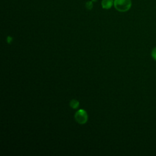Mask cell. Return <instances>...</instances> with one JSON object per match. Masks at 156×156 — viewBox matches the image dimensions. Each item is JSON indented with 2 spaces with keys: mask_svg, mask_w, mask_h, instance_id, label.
I'll return each instance as SVG.
<instances>
[{
  "mask_svg": "<svg viewBox=\"0 0 156 156\" xmlns=\"http://www.w3.org/2000/svg\"><path fill=\"white\" fill-rule=\"evenodd\" d=\"M113 2V0H102L101 2V5L104 9H109L112 7Z\"/></svg>",
  "mask_w": 156,
  "mask_h": 156,
  "instance_id": "obj_3",
  "label": "cell"
},
{
  "mask_svg": "<svg viewBox=\"0 0 156 156\" xmlns=\"http://www.w3.org/2000/svg\"><path fill=\"white\" fill-rule=\"evenodd\" d=\"M92 1L93 2H95V1H96V0H92Z\"/></svg>",
  "mask_w": 156,
  "mask_h": 156,
  "instance_id": "obj_7",
  "label": "cell"
},
{
  "mask_svg": "<svg viewBox=\"0 0 156 156\" xmlns=\"http://www.w3.org/2000/svg\"><path fill=\"white\" fill-rule=\"evenodd\" d=\"M69 105H70V106H71V108H76L79 106V101H77V100H76V99H72V100L70 101Z\"/></svg>",
  "mask_w": 156,
  "mask_h": 156,
  "instance_id": "obj_4",
  "label": "cell"
},
{
  "mask_svg": "<svg viewBox=\"0 0 156 156\" xmlns=\"http://www.w3.org/2000/svg\"><path fill=\"white\" fill-rule=\"evenodd\" d=\"M93 6V1H88V2H87L86 4H85V7H86V8H87L88 10H91V9H92Z\"/></svg>",
  "mask_w": 156,
  "mask_h": 156,
  "instance_id": "obj_5",
  "label": "cell"
},
{
  "mask_svg": "<svg viewBox=\"0 0 156 156\" xmlns=\"http://www.w3.org/2000/svg\"><path fill=\"white\" fill-rule=\"evenodd\" d=\"M74 117L76 121L81 124L86 123L88 120V115L87 112L83 109H80L77 111Z\"/></svg>",
  "mask_w": 156,
  "mask_h": 156,
  "instance_id": "obj_2",
  "label": "cell"
},
{
  "mask_svg": "<svg viewBox=\"0 0 156 156\" xmlns=\"http://www.w3.org/2000/svg\"><path fill=\"white\" fill-rule=\"evenodd\" d=\"M152 57H153L155 60H156V48H155L152 50Z\"/></svg>",
  "mask_w": 156,
  "mask_h": 156,
  "instance_id": "obj_6",
  "label": "cell"
},
{
  "mask_svg": "<svg viewBox=\"0 0 156 156\" xmlns=\"http://www.w3.org/2000/svg\"><path fill=\"white\" fill-rule=\"evenodd\" d=\"M115 8L119 12L128 11L132 6L131 0H115L113 2Z\"/></svg>",
  "mask_w": 156,
  "mask_h": 156,
  "instance_id": "obj_1",
  "label": "cell"
}]
</instances>
